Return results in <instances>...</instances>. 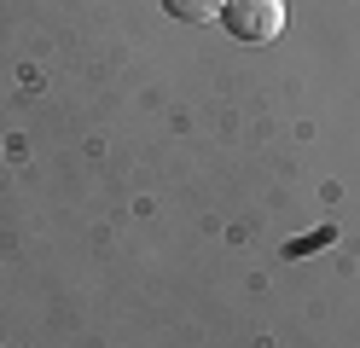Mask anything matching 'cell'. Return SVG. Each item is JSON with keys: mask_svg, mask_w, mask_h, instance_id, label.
Masks as SVG:
<instances>
[{"mask_svg": "<svg viewBox=\"0 0 360 348\" xmlns=\"http://www.w3.org/2000/svg\"><path fill=\"white\" fill-rule=\"evenodd\" d=\"M227 35L238 41H274L285 30V0H227Z\"/></svg>", "mask_w": 360, "mask_h": 348, "instance_id": "cell-1", "label": "cell"}, {"mask_svg": "<svg viewBox=\"0 0 360 348\" xmlns=\"http://www.w3.org/2000/svg\"><path fill=\"white\" fill-rule=\"evenodd\" d=\"M163 6H169V18H180V23H210V18L227 12V0H163Z\"/></svg>", "mask_w": 360, "mask_h": 348, "instance_id": "cell-2", "label": "cell"}]
</instances>
